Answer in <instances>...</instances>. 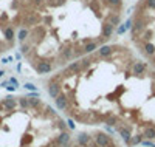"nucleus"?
Instances as JSON below:
<instances>
[{"label":"nucleus","mask_w":155,"mask_h":147,"mask_svg":"<svg viewBox=\"0 0 155 147\" xmlns=\"http://www.w3.org/2000/svg\"><path fill=\"white\" fill-rule=\"evenodd\" d=\"M47 90L71 121L104 126L130 147H155V67L130 44L110 42L67 65Z\"/></svg>","instance_id":"f257e3e1"},{"label":"nucleus","mask_w":155,"mask_h":147,"mask_svg":"<svg viewBox=\"0 0 155 147\" xmlns=\"http://www.w3.org/2000/svg\"><path fill=\"white\" fill-rule=\"evenodd\" d=\"M2 74H3V71H0V76H2Z\"/></svg>","instance_id":"39448f33"},{"label":"nucleus","mask_w":155,"mask_h":147,"mask_svg":"<svg viewBox=\"0 0 155 147\" xmlns=\"http://www.w3.org/2000/svg\"><path fill=\"white\" fill-rule=\"evenodd\" d=\"M130 45L155 67V0H138L129 20Z\"/></svg>","instance_id":"7ed1b4c3"},{"label":"nucleus","mask_w":155,"mask_h":147,"mask_svg":"<svg viewBox=\"0 0 155 147\" xmlns=\"http://www.w3.org/2000/svg\"><path fill=\"white\" fill-rule=\"evenodd\" d=\"M124 16L126 0H27L20 54L37 74L56 73L110 44Z\"/></svg>","instance_id":"f03ea898"},{"label":"nucleus","mask_w":155,"mask_h":147,"mask_svg":"<svg viewBox=\"0 0 155 147\" xmlns=\"http://www.w3.org/2000/svg\"><path fill=\"white\" fill-rule=\"evenodd\" d=\"M25 88H28V90H34L36 87H34V85H31V84H25Z\"/></svg>","instance_id":"20e7f679"}]
</instances>
